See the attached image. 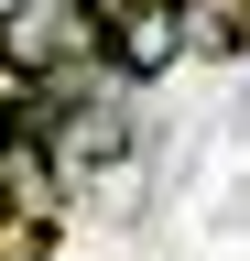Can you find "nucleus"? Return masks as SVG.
Masks as SVG:
<instances>
[{
	"mask_svg": "<svg viewBox=\"0 0 250 261\" xmlns=\"http://www.w3.org/2000/svg\"><path fill=\"white\" fill-rule=\"evenodd\" d=\"M98 11V65L120 87H152L185 55V0H87Z\"/></svg>",
	"mask_w": 250,
	"mask_h": 261,
	"instance_id": "f257e3e1",
	"label": "nucleus"
},
{
	"mask_svg": "<svg viewBox=\"0 0 250 261\" xmlns=\"http://www.w3.org/2000/svg\"><path fill=\"white\" fill-rule=\"evenodd\" d=\"M0 142H11V120H0Z\"/></svg>",
	"mask_w": 250,
	"mask_h": 261,
	"instance_id": "f03ea898",
	"label": "nucleus"
}]
</instances>
